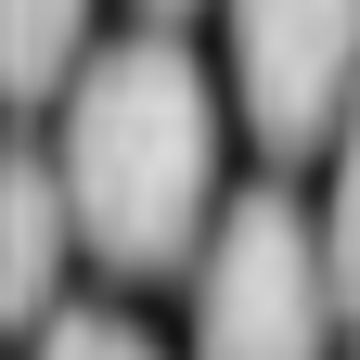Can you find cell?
<instances>
[{
	"mask_svg": "<svg viewBox=\"0 0 360 360\" xmlns=\"http://www.w3.org/2000/svg\"><path fill=\"white\" fill-rule=\"evenodd\" d=\"M65 245H77V206H65V167L52 142H13L0 167V309L39 335L52 322V283H65Z\"/></svg>",
	"mask_w": 360,
	"mask_h": 360,
	"instance_id": "obj_4",
	"label": "cell"
},
{
	"mask_svg": "<svg viewBox=\"0 0 360 360\" xmlns=\"http://www.w3.org/2000/svg\"><path fill=\"white\" fill-rule=\"evenodd\" d=\"M322 257H335V309H347V347H360V103L335 129V206H322Z\"/></svg>",
	"mask_w": 360,
	"mask_h": 360,
	"instance_id": "obj_6",
	"label": "cell"
},
{
	"mask_svg": "<svg viewBox=\"0 0 360 360\" xmlns=\"http://www.w3.org/2000/svg\"><path fill=\"white\" fill-rule=\"evenodd\" d=\"M347 309H335V257L322 219L296 193H232L193 270V360H335Z\"/></svg>",
	"mask_w": 360,
	"mask_h": 360,
	"instance_id": "obj_2",
	"label": "cell"
},
{
	"mask_svg": "<svg viewBox=\"0 0 360 360\" xmlns=\"http://www.w3.org/2000/svg\"><path fill=\"white\" fill-rule=\"evenodd\" d=\"M26 360H155V335H142V322H116V309H52Z\"/></svg>",
	"mask_w": 360,
	"mask_h": 360,
	"instance_id": "obj_7",
	"label": "cell"
},
{
	"mask_svg": "<svg viewBox=\"0 0 360 360\" xmlns=\"http://www.w3.org/2000/svg\"><path fill=\"white\" fill-rule=\"evenodd\" d=\"M142 13H193V0H142Z\"/></svg>",
	"mask_w": 360,
	"mask_h": 360,
	"instance_id": "obj_8",
	"label": "cell"
},
{
	"mask_svg": "<svg viewBox=\"0 0 360 360\" xmlns=\"http://www.w3.org/2000/svg\"><path fill=\"white\" fill-rule=\"evenodd\" d=\"M90 65V0H0V77L13 103H65Z\"/></svg>",
	"mask_w": 360,
	"mask_h": 360,
	"instance_id": "obj_5",
	"label": "cell"
},
{
	"mask_svg": "<svg viewBox=\"0 0 360 360\" xmlns=\"http://www.w3.org/2000/svg\"><path fill=\"white\" fill-rule=\"evenodd\" d=\"M232 90L270 155L335 142L360 103V0H232Z\"/></svg>",
	"mask_w": 360,
	"mask_h": 360,
	"instance_id": "obj_3",
	"label": "cell"
},
{
	"mask_svg": "<svg viewBox=\"0 0 360 360\" xmlns=\"http://www.w3.org/2000/svg\"><path fill=\"white\" fill-rule=\"evenodd\" d=\"M52 167H65V206H77V245L155 283L206 245V206H219V90L206 65L180 52L167 26L90 52L65 116H52Z\"/></svg>",
	"mask_w": 360,
	"mask_h": 360,
	"instance_id": "obj_1",
	"label": "cell"
}]
</instances>
